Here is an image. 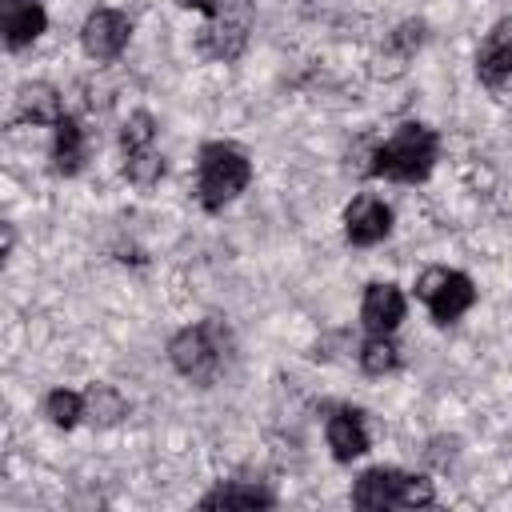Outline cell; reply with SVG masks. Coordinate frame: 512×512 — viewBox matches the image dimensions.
I'll return each mask as SVG.
<instances>
[{"label":"cell","instance_id":"6da1fadb","mask_svg":"<svg viewBox=\"0 0 512 512\" xmlns=\"http://www.w3.org/2000/svg\"><path fill=\"white\" fill-rule=\"evenodd\" d=\"M436 152H440V140L428 124L420 120H408L400 124L376 152H372V176L380 180H396V184H416L432 172L436 164Z\"/></svg>","mask_w":512,"mask_h":512},{"label":"cell","instance_id":"7a4b0ae2","mask_svg":"<svg viewBox=\"0 0 512 512\" xmlns=\"http://www.w3.org/2000/svg\"><path fill=\"white\" fill-rule=\"evenodd\" d=\"M252 180V164L236 144L212 140L200 148V164H196V200L208 212H220L224 204H232Z\"/></svg>","mask_w":512,"mask_h":512},{"label":"cell","instance_id":"3957f363","mask_svg":"<svg viewBox=\"0 0 512 512\" xmlns=\"http://www.w3.org/2000/svg\"><path fill=\"white\" fill-rule=\"evenodd\" d=\"M432 500H436L432 480L400 468H368L352 488L356 508H420Z\"/></svg>","mask_w":512,"mask_h":512},{"label":"cell","instance_id":"277c9868","mask_svg":"<svg viewBox=\"0 0 512 512\" xmlns=\"http://www.w3.org/2000/svg\"><path fill=\"white\" fill-rule=\"evenodd\" d=\"M416 296L428 304V312H432L436 324H452V320H460V316L472 308L476 288H472V280H468L464 272H456V268H428V272L416 280Z\"/></svg>","mask_w":512,"mask_h":512},{"label":"cell","instance_id":"5b68a950","mask_svg":"<svg viewBox=\"0 0 512 512\" xmlns=\"http://www.w3.org/2000/svg\"><path fill=\"white\" fill-rule=\"evenodd\" d=\"M168 360L176 372L192 376V380H208L220 368V340H216V324H196L184 328L168 340Z\"/></svg>","mask_w":512,"mask_h":512},{"label":"cell","instance_id":"8992f818","mask_svg":"<svg viewBox=\"0 0 512 512\" xmlns=\"http://www.w3.org/2000/svg\"><path fill=\"white\" fill-rule=\"evenodd\" d=\"M476 76L488 92L512 96V20H500L484 36V44L476 52Z\"/></svg>","mask_w":512,"mask_h":512},{"label":"cell","instance_id":"52a82bcc","mask_svg":"<svg viewBox=\"0 0 512 512\" xmlns=\"http://www.w3.org/2000/svg\"><path fill=\"white\" fill-rule=\"evenodd\" d=\"M132 40V20L116 8H96L88 12L84 28H80V44L92 60H116Z\"/></svg>","mask_w":512,"mask_h":512},{"label":"cell","instance_id":"ba28073f","mask_svg":"<svg viewBox=\"0 0 512 512\" xmlns=\"http://www.w3.org/2000/svg\"><path fill=\"white\" fill-rule=\"evenodd\" d=\"M388 232H392V208H388L380 196L364 192V196H356V200L344 208V236H348V244L372 248V244H380Z\"/></svg>","mask_w":512,"mask_h":512},{"label":"cell","instance_id":"9c48e42d","mask_svg":"<svg viewBox=\"0 0 512 512\" xmlns=\"http://www.w3.org/2000/svg\"><path fill=\"white\" fill-rule=\"evenodd\" d=\"M44 28H48V12L40 0H0V32L8 52L28 48Z\"/></svg>","mask_w":512,"mask_h":512},{"label":"cell","instance_id":"30bf717a","mask_svg":"<svg viewBox=\"0 0 512 512\" xmlns=\"http://www.w3.org/2000/svg\"><path fill=\"white\" fill-rule=\"evenodd\" d=\"M360 320L368 332L392 336L404 320V292L396 284H368L364 300H360Z\"/></svg>","mask_w":512,"mask_h":512},{"label":"cell","instance_id":"8fae6325","mask_svg":"<svg viewBox=\"0 0 512 512\" xmlns=\"http://www.w3.org/2000/svg\"><path fill=\"white\" fill-rule=\"evenodd\" d=\"M324 436H328V448H332V456L340 464H348V460L368 452V424H364V416L356 408H336L328 416V424H324Z\"/></svg>","mask_w":512,"mask_h":512},{"label":"cell","instance_id":"7c38bea8","mask_svg":"<svg viewBox=\"0 0 512 512\" xmlns=\"http://www.w3.org/2000/svg\"><path fill=\"white\" fill-rule=\"evenodd\" d=\"M52 128H56V136H52V168H56L60 176H76V172L84 168V152H88L84 128H80L72 116H60Z\"/></svg>","mask_w":512,"mask_h":512},{"label":"cell","instance_id":"4fadbf2b","mask_svg":"<svg viewBox=\"0 0 512 512\" xmlns=\"http://www.w3.org/2000/svg\"><path fill=\"white\" fill-rule=\"evenodd\" d=\"M60 112V92L52 84H24L16 96V120H32V124H56Z\"/></svg>","mask_w":512,"mask_h":512},{"label":"cell","instance_id":"5bb4252c","mask_svg":"<svg viewBox=\"0 0 512 512\" xmlns=\"http://www.w3.org/2000/svg\"><path fill=\"white\" fill-rule=\"evenodd\" d=\"M268 504H272V492H268V488H260V484H240V480L220 484V488H212V492L200 500V508H268Z\"/></svg>","mask_w":512,"mask_h":512},{"label":"cell","instance_id":"9a60e30c","mask_svg":"<svg viewBox=\"0 0 512 512\" xmlns=\"http://www.w3.org/2000/svg\"><path fill=\"white\" fill-rule=\"evenodd\" d=\"M84 412H88V400H84L80 392H72V388H56V392H48V400H44V416H48L56 428H76Z\"/></svg>","mask_w":512,"mask_h":512},{"label":"cell","instance_id":"2e32d148","mask_svg":"<svg viewBox=\"0 0 512 512\" xmlns=\"http://www.w3.org/2000/svg\"><path fill=\"white\" fill-rule=\"evenodd\" d=\"M396 364H400V348L392 344V336L372 332V336L364 340V348H360V368H364L368 376H384V372H392Z\"/></svg>","mask_w":512,"mask_h":512},{"label":"cell","instance_id":"e0dca14e","mask_svg":"<svg viewBox=\"0 0 512 512\" xmlns=\"http://www.w3.org/2000/svg\"><path fill=\"white\" fill-rule=\"evenodd\" d=\"M124 176H128L132 184H140V188L156 184V180L164 176V160H160V152H156V148L124 152Z\"/></svg>","mask_w":512,"mask_h":512},{"label":"cell","instance_id":"ac0fdd59","mask_svg":"<svg viewBox=\"0 0 512 512\" xmlns=\"http://www.w3.org/2000/svg\"><path fill=\"white\" fill-rule=\"evenodd\" d=\"M152 140H156V120L148 112H132L124 120V128H120V148L124 152H140V148H152Z\"/></svg>","mask_w":512,"mask_h":512},{"label":"cell","instance_id":"d6986e66","mask_svg":"<svg viewBox=\"0 0 512 512\" xmlns=\"http://www.w3.org/2000/svg\"><path fill=\"white\" fill-rule=\"evenodd\" d=\"M84 400H88V408H92V412H96L104 424H112L116 416H124V400H120V396H116L108 384H92Z\"/></svg>","mask_w":512,"mask_h":512},{"label":"cell","instance_id":"ffe728a7","mask_svg":"<svg viewBox=\"0 0 512 512\" xmlns=\"http://www.w3.org/2000/svg\"><path fill=\"white\" fill-rule=\"evenodd\" d=\"M176 4H180V8H196V12H204V16H216V8H220L216 0H176Z\"/></svg>","mask_w":512,"mask_h":512}]
</instances>
